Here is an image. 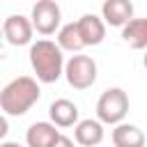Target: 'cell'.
I'll return each instance as SVG.
<instances>
[{"instance_id": "16", "label": "cell", "mask_w": 147, "mask_h": 147, "mask_svg": "<svg viewBox=\"0 0 147 147\" xmlns=\"http://www.w3.org/2000/svg\"><path fill=\"white\" fill-rule=\"evenodd\" d=\"M0 147H23V145H18V142H9V140H5Z\"/></svg>"}, {"instance_id": "4", "label": "cell", "mask_w": 147, "mask_h": 147, "mask_svg": "<svg viewBox=\"0 0 147 147\" xmlns=\"http://www.w3.org/2000/svg\"><path fill=\"white\" fill-rule=\"evenodd\" d=\"M64 78L74 90H87L96 83V62L90 55H71L64 67Z\"/></svg>"}, {"instance_id": "10", "label": "cell", "mask_w": 147, "mask_h": 147, "mask_svg": "<svg viewBox=\"0 0 147 147\" xmlns=\"http://www.w3.org/2000/svg\"><path fill=\"white\" fill-rule=\"evenodd\" d=\"M78 30H80V37L85 41V46H99L106 37V23L101 16L96 14H83L78 21Z\"/></svg>"}, {"instance_id": "13", "label": "cell", "mask_w": 147, "mask_h": 147, "mask_svg": "<svg viewBox=\"0 0 147 147\" xmlns=\"http://www.w3.org/2000/svg\"><path fill=\"white\" fill-rule=\"evenodd\" d=\"M122 39L136 48V51H142L147 48V16L142 18H133L131 23H126L122 28Z\"/></svg>"}, {"instance_id": "1", "label": "cell", "mask_w": 147, "mask_h": 147, "mask_svg": "<svg viewBox=\"0 0 147 147\" xmlns=\"http://www.w3.org/2000/svg\"><path fill=\"white\" fill-rule=\"evenodd\" d=\"M41 96L39 80L32 76H18L9 80L0 92V108L5 117H21L25 115Z\"/></svg>"}, {"instance_id": "14", "label": "cell", "mask_w": 147, "mask_h": 147, "mask_svg": "<svg viewBox=\"0 0 147 147\" xmlns=\"http://www.w3.org/2000/svg\"><path fill=\"white\" fill-rule=\"evenodd\" d=\"M57 46L62 51H69V53H76V55L85 48V41L80 37V30H78L76 21H71V23H67V25L60 28V32H57Z\"/></svg>"}, {"instance_id": "6", "label": "cell", "mask_w": 147, "mask_h": 147, "mask_svg": "<svg viewBox=\"0 0 147 147\" xmlns=\"http://www.w3.org/2000/svg\"><path fill=\"white\" fill-rule=\"evenodd\" d=\"M32 32H34L32 21L25 18L23 14H11L2 23V34L11 46H28V44L32 46L34 44L32 41Z\"/></svg>"}, {"instance_id": "5", "label": "cell", "mask_w": 147, "mask_h": 147, "mask_svg": "<svg viewBox=\"0 0 147 147\" xmlns=\"http://www.w3.org/2000/svg\"><path fill=\"white\" fill-rule=\"evenodd\" d=\"M30 21H32V28H34L39 34H44V37L60 32V21H62L60 5L53 2V0H39V2L32 7Z\"/></svg>"}, {"instance_id": "17", "label": "cell", "mask_w": 147, "mask_h": 147, "mask_svg": "<svg viewBox=\"0 0 147 147\" xmlns=\"http://www.w3.org/2000/svg\"><path fill=\"white\" fill-rule=\"evenodd\" d=\"M142 64H145V71H147V53H145V57H142Z\"/></svg>"}, {"instance_id": "9", "label": "cell", "mask_w": 147, "mask_h": 147, "mask_svg": "<svg viewBox=\"0 0 147 147\" xmlns=\"http://www.w3.org/2000/svg\"><path fill=\"white\" fill-rule=\"evenodd\" d=\"M78 106L69 99H55L48 108V117L51 122L57 126V129H67V126H76L80 119H78Z\"/></svg>"}, {"instance_id": "8", "label": "cell", "mask_w": 147, "mask_h": 147, "mask_svg": "<svg viewBox=\"0 0 147 147\" xmlns=\"http://www.w3.org/2000/svg\"><path fill=\"white\" fill-rule=\"evenodd\" d=\"M60 136L62 133L53 122H34L25 131V145L28 147H53Z\"/></svg>"}, {"instance_id": "7", "label": "cell", "mask_w": 147, "mask_h": 147, "mask_svg": "<svg viewBox=\"0 0 147 147\" xmlns=\"http://www.w3.org/2000/svg\"><path fill=\"white\" fill-rule=\"evenodd\" d=\"M101 18L106 25L124 28L133 21V5L129 0H106L101 5Z\"/></svg>"}, {"instance_id": "3", "label": "cell", "mask_w": 147, "mask_h": 147, "mask_svg": "<svg viewBox=\"0 0 147 147\" xmlns=\"http://www.w3.org/2000/svg\"><path fill=\"white\" fill-rule=\"evenodd\" d=\"M129 113V94L122 87H108L96 101V119L101 124L117 126Z\"/></svg>"}, {"instance_id": "15", "label": "cell", "mask_w": 147, "mask_h": 147, "mask_svg": "<svg viewBox=\"0 0 147 147\" xmlns=\"http://www.w3.org/2000/svg\"><path fill=\"white\" fill-rule=\"evenodd\" d=\"M53 147H76V145H74V140H71V138H67V136H60V138H57V142H55Z\"/></svg>"}, {"instance_id": "11", "label": "cell", "mask_w": 147, "mask_h": 147, "mask_svg": "<svg viewBox=\"0 0 147 147\" xmlns=\"http://www.w3.org/2000/svg\"><path fill=\"white\" fill-rule=\"evenodd\" d=\"M103 124L99 119H80L76 126H74V140L83 147H96L103 142Z\"/></svg>"}, {"instance_id": "2", "label": "cell", "mask_w": 147, "mask_h": 147, "mask_svg": "<svg viewBox=\"0 0 147 147\" xmlns=\"http://www.w3.org/2000/svg\"><path fill=\"white\" fill-rule=\"evenodd\" d=\"M30 67L39 83H57L60 76H64V55L62 48L51 39H37L30 46Z\"/></svg>"}, {"instance_id": "12", "label": "cell", "mask_w": 147, "mask_h": 147, "mask_svg": "<svg viewBox=\"0 0 147 147\" xmlns=\"http://www.w3.org/2000/svg\"><path fill=\"white\" fill-rule=\"evenodd\" d=\"M113 145L115 147H145V133L129 122H122L113 129Z\"/></svg>"}]
</instances>
